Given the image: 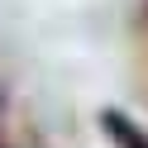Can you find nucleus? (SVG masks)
<instances>
[{
    "label": "nucleus",
    "instance_id": "nucleus-1",
    "mask_svg": "<svg viewBox=\"0 0 148 148\" xmlns=\"http://www.w3.org/2000/svg\"><path fill=\"white\" fill-rule=\"evenodd\" d=\"M100 129H105V138L115 148H148V129H138L134 119H129L124 110H115V105L100 110Z\"/></svg>",
    "mask_w": 148,
    "mask_h": 148
}]
</instances>
